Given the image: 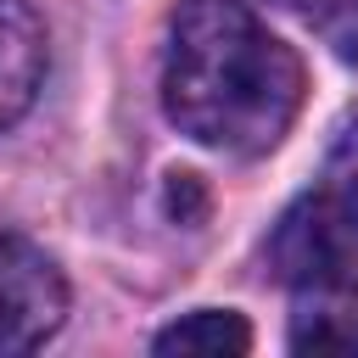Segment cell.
<instances>
[{
    "label": "cell",
    "instance_id": "1",
    "mask_svg": "<svg viewBox=\"0 0 358 358\" xmlns=\"http://www.w3.org/2000/svg\"><path fill=\"white\" fill-rule=\"evenodd\" d=\"M302 106L296 50L246 0H179L162 50V112L224 157H263Z\"/></svg>",
    "mask_w": 358,
    "mask_h": 358
},
{
    "label": "cell",
    "instance_id": "2",
    "mask_svg": "<svg viewBox=\"0 0 358 358\" xmlns=\"http://www.w3.org/2000/svg\"><path fill=\"white\" fill-rule=\"evenodd\" d=\"M67 319L62 268L22 235H0V358L45 347Z\"/></svg>",
    "mask_w": 358,
    "mask_h": 358
},
{
    "label": "cell",
    "instance_id": "3",
    "mask_svg": "<svg viewBox=\"0 0 358 358\" xmlns=\"http://www.w3.org/2000/svg\"><path fill=\"white\" fill-rule=\"evenodd\" d=\"M358 257V235L341 224V213L324 196H302L280 213L274 235H268V268L285 285H313V280H336L347 274V263Z\"/></svg>",
    "mask_w": 358,
    "mask_h": 358
},
{
    "label": "cell",
    "instance_id": "4",
    "mask_svg": "<svg viewBox=\"0 0 358 358\" xmlns=\"http://www.w3.org/2000/svg\"><path fill=\"white\" fill-rule=\"evenodd\" d=\"M285 341L291 352H313V358H358V285L347 274L296 285Z\"/></svg>",
    "mask_w": 358,
    "mask_h": 358
},
{
    "label": "cell",
    "instance_id": "5",
    "mask_svg": "<svg viewBox=\"0 0 358 358\" xmlns=\"http://www.w3.org/2000/svg\"><path fill=\"white\" fill-rule=\"evenodd\" d=\"M45 84V22L28 0H0V129H11Z\"/></svg>",
    "mask_w": 358,
    "mask_h": 358
},
{
    "label": "cell",
    "instance_id": "6",
    "mask_svg": "<svg viewBox=\"0 0 358 358\" xmlns=\"http://www.w3.org/2000/svg\"><path fill=\"white\" fill-rule=\"evenodd\" d=\"M151 347L162 358H241L252 347V324L229 308H196V313L173 319L168 330H157Z\"/></svg>",
    "mask_w": 358,
    "mask_h": 358
},
{
    "label": "cell",
    "instance_id": "7",
    "mask_svg": "<svg viewBox=\"0 0 358 358\" xmlns=\"http://www.w3.org/2000/svg\"><path fill=\"white\" fill-rule=\"evenodd\" d=\"M336 213H341V224L358 235V117L336 134V145H330V157H324V190H319Z\"/></svg>",
    "mask_w": 358,
    "mask_h": 358
},
{
    "label": "cell",
    "instance_id": "8",
    "mask_svg": "<svg viewBox=\"0 0 358 358\" xmlns=\"http://www.w3.org/2000/svg\"><path fill=\"white\" fill-rule=\"evenodd\" d=\"M308 17H313V34L358 67V0H308Z\"/></svg>",
    "mask_w": 358,
    "mask_h": 358
},
{
    "label": "cell",
    "instance_id": "9",
    "mask_svg": "<svg viewBox=\"0 0 358 358\" xmlns=\"http://www.w3.org/2000/svg\"><path fill=\"white\" fill-rule=\"evenodd\" d=\"M168 213H173L179 224H201V213H207V190H201L196 173H168Z\"/></svg>",
    "mask_w": 358,
    "mask_h": 358
}]
</instances>
